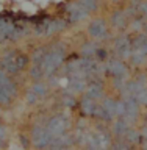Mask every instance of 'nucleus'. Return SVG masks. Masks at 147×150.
<instances>
[{"label": "nucleus", "instance_id": "1", "mask_svg": "<svg viewBox=\"0 0 147 150\" xmlns=\"http://www.w3.org/2000/svg\"><path fill=\"white\" fill-rule=\"evenodd\" d=\"M63 61H64V50L63 49H56V50L45 52L44 56L41 58V61L38 64L41 66L42 74L44 75H52L61 64H63Z\"/></svg>", "mask_w": 147, "mask_h": 150}, {"label": "nucleus", "instance_id": "2", "mask_svg": "<svg viewBox=\"0 0 147 150\" xmlns=\"http://www.w3.org/2000/svg\"><path fill=\"white\" fill-rule=\"evenodd\" d=\"M27 66H28V56L22 53H13L2 59V67L11 75L22 72L23 69H27Z\"/></svg>", "mask_w": 147, "mask_h": 150}, {"label": "nucleus", "instance_id": "3", "mask_svg": "<svg viewBox=\"0 0 147 150\" xmlns=\"http://www.w3.org/2000/svg\"><path fill=\"white\" fill-rule=\"evenodd\" d=\"M45 130L50 134L52 139L58 138V136H63L66 133V130H67V120L63 116H53L47 120Z\"/></svg>", "mask_w": 147, "mask_h": 150}, {"label": "nucleus", "instance_id": "4", "mask_svg": "<svg viewBox=\"0 0 147 150\" xmlns=\"http://www.w3.org/2000/svg\"><path fill=\"white\" fill-rule=\"evenodd\" d=\"M31 144L38 149H47L52 142V138L50 134L47 133L45 127H41V125H36L33 128V133H31Z\"/></svg>", "mask_w": 147, "mask_h": 150}, {"label": "nucleus", "instance_id": "5", "mask_svg": "<svg viewBox=\"0 0 147 150\" xmlns=\"http://www.w3.org/2000/svg\"><path fill=\"white\" fill-rule=\"evenodd\" d=\"M125 105V112H124V119L127 122H135L139 112V106H138V100L136 98H127L124 100Z\"/></svg>", "mask_w": 147, "mask_h": 150}, {"label": "nucleus", "instance_id": "6", "mask_svg": "<svg viewBox=\"0 0 147 150\" xmlns=\"http://www.w3.org/2000/svg\"><path fill=\"white\" fill-rule=\"evenodd\" d=\"M107 70L114 78H124V75L127 74V67L122 61H110L107 64Z\"/></svg>", "mask_w": 147, "mask_h": 150}, {"label": "nucleus", "instance_id": "7", "mask_svg": "<svg viewBox=\"0 0 147 150\" xmlns=\"http://www.w3.org/2000/svg\"><path fill=\"white\" fill-rule=\"evenodd\" d=\"M80 108H82V111L85 112V114L92 116L94 112H96L97 102L94 100V98H91L89 96H86V97H83V100H82V102H80Z\"/></svg>", "mask_w": 147, "mask_h": 150}, {"label": "nucleus", "instance_id": "8", "mask_svg": "<svg viewBox=\"0 0 147 150\" xmlns=\"http://www.w3.org/2000/svg\"><path fill=\"white\" fill-rule=\"evenodd\" d=\"M86 96H89L91 98H94V100H100L103 97V88L97 81L89 83L86 86Z\"/></svg>", "mask_w": 147, "mask_h": 150}, {"label": "nucleus", "instance_id": "9", "mask_svg": "<svg viewBox=\"0 0 147 150\" xmlns=\"http://www.w3.org/2000/svg\"><path fill=\"white\" fill-rule=\"evenodd\" d=\"M88 31H89V35H91L94 39H99V38H102L107 33V27L103 25L102 21L100 22H94V23H91V27H89Z\"/></svg>", "mask_w": 147, "mask_h": 150}, {"label": "nucleus", "instance_id": "10", "mask_svg": "<svg viewBox=\"0 0 147 150\" xmlns=\"http://www.w3.org/2000/svg\"><path fill=\"white\" fill-rule=\"evenodd\" d=\"M130 128L127 127V120L124 119V117H121V119H117L114 124H113V131L117 134V136H124L127 131H129Z\"/></svg>", "mask_w": 147, "mask_h": 150}, {"label": "nucleus", "instance_id": "11", "mask_svg": "<svg viewBox=\"0 0 147 150\" xmlns=\"http://www.w3.org/2000/svg\"><path fill=\"white\" fill-rule=\"evenodd\" d=\"M31 92H33V94H36V96L39 97V96H44V94L47 92V88L44 86V84H41V83H36L35 86H33Z\"/></svg>", "mask_w": 147, "mask_h": 150}]
</instances>
